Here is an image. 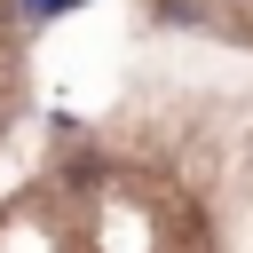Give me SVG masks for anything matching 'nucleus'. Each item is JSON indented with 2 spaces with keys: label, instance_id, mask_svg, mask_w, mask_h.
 Masks as SVG:
<instances>
[{
  "label": "nucleus",
  "instance_id": "obj_1",
  "mask_svg": "<svg viewBox=\"0 0 253 253\" xmlns=\"http://www.w3.org/2000/svg\"><path fill=\"white\" fill-rule=\"evenodd\" d=\"M24 16H63V8H79V0H16Z\"/></svg>",
  "mask_w": 253,
  "mask_h": 253
}]
</instances>
